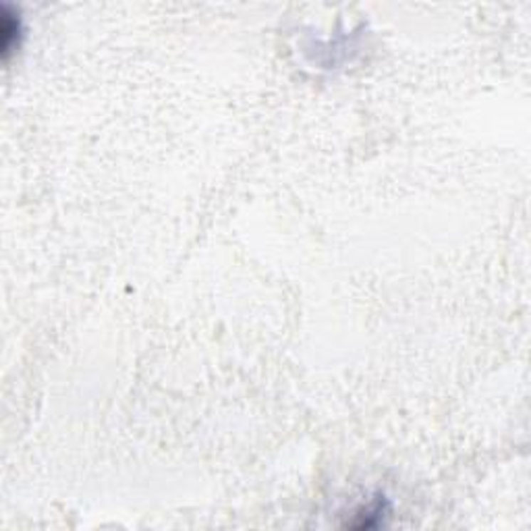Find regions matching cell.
<instances>
[{"instance_id":"obj_1","label":"cell","mask_w":531,"mask_h":531,"mask_svg":"<svg viewBox=\"0 0 531 531\" xmlns=\"http://www.w3.org/2000/svg\"><path fill=\"white\" fill-rule=\"evenodd\" d=\"M0 31H2V54L6 56L15 44L19 46V40H21V19H19V15L11 17V15H6V9H4L2 29Z\"/></svg>"}]
</instances>
